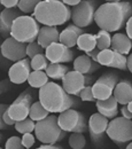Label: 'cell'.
Returning a JSON list of instances; mask_svg holds the SVG:
<instances>
[{
	"mask_svg": "<svg viewBox=\"0 0 132 149\" xmlns=\"http://www.w3.org/2000/svg\"><path fill=\"white\" fill-rule=\"evenodd\" d=\"M131 15L132 3L130 1L105 2L98 7L94 21L101 30L112 33L123 29Z\"/></svg>",
	"mask_w": 132,
	"mask_h": 149,
	"instance_id": "obj_1",
	"label": "cell"
},
{
	"mask_svg": "<svg viewBox=\"0 0 132 149\" xmlns=\"http://www.w3.org/2000/svg\"><path fill=\"white\" fill-rule=\"evenodd\" d=\"M38 97L41 104L52 113L62 112L70 108H78L82 106L79 96L71 95L63 88L62 85L48 81L38 91Z\"/></svg>",
	"mask_w": 132,
	"mask_h": 149,
	"instance_id": "obj_2",
	"label": "cell"
},
{
	"mask_svg": "<svg viewBox=\"0 0 132 149\" xmlns=\"http://www.w3.org/2000/svg\"><path fill=\"white\" fill-rule=\"evenodd\" d=\"M31 15L43 25L59 26L71 19V7L62 0H41Z\"/></svg>",
	"mask_w": 132,
	"mask_h": 149,
	"instance_id": "obj_3",
	"label": "cell"
},
{
	"mask_svg": "<svg viewBox=\"0 0 132 149\" xmlns=\"http://www.w3.org/2000/svg\"><path fill=\"white\" fill-rule=\"evenodd\" d=\"M67 134L68 132L60 127L55 115H48L46 118L36 122L35 135L41 143H59Z\"/></svg>",
	"mask_w": 132,
	"mask_h": 149,
	"instance_id": "obj_4",
	"label": "cell"
},
{
	"mask_svg": "<svg viewBox=\"0 0 132 149\" xmlns=\"http://www.w3.org/2000/svg\"><path fill=\"white\" fill-rule=\"evenodd\" d=\"M40 28V23L32 15H21L13 23L10 36L19 41L29 44L37 40Z\"/></svg>",
	"mask_w": 132,
	"mask_h": 149,
	"instance_id": "obj_5",
	"label": "cell"
},
{
	"mask_svg": "<svg viewBox=\"0 0 132 149\" xmlns=\"http://www.w3.org/2000/svg\"><path fill=\"white\" fill-rule=\"evenodd\" d=\"M107 136L119 148H125L132 141V119L125 117L113 118L107 127Z\"/></svg>",
	"mask_w": 132,
	"mask_h": 149,
	"instance_id": "obj_6",
	"label": "cell"
},
{
	"mask_svg": "<svg viewBox=\"0 0 132 149\" xmlns=\"http://www.w3.org/2000/svg\"><path fill=\"white\" fill-rule=\"evenodd\" d=\"M57 122L62 130L69 133H85L89 131V120L82 112L76 110V108H70L60 112Z\"/></svg>",
	"mask_w": 132,
	"mask_h": 149,
	"instance_id": "obj_7",
	"label": "cell"
},
{
	"mask_svg": "<svg viewBox=\"0 0 132 149\" xmlns=\"http://www.w3.org/2000/svg\"><path fill=\"white\" fill-rule=\"evenodd\" d=\"M99 0H82L71 7V19L80 28H87L94 22L95 12L99 7Z\"/></svg>",
	"mask_w": 132,
	"mask_h": 149,
	"instance_id": "obj_8",
	"label": "cell"
},
{
	"mask_svg": "<svg viewBox=\"0 0 132 149\" xmlns=\"http://www.w3.org/2000/svg\"><path fill=\"white\" fill-rule=\"evenodd\" d=\"M35 96H36V91L34 87L30 86L29 88H27L24 92L20 94L15 99V101H13L12 104H9L8 112L15 122L23 120L29 117L31 106L35 102Z\"/></svg>",
	"mask_w": 132,
	"mask_h": 149,
	"instance_id": "obj_9",
	"label": "cell"
},
{
	"mask_svg": "<svg viewBox=\"0 0 132 149\" xmlns=\"http://www.w3.org/2000/svg\"><path fill=\"white\" fill-rule=\"evenodd\" d=\"M93 83L94 78L92 77V74H84L76 70H70L62 78L61 85L63 86L66 92L75 96H79V93L84 87L93 85Z\"/></svg>",
	"mask_w": 132,
	"mask_h": 149,
	"instance_id": "obj_10",
	"label": "cell"
},
{
	"mask_svg": "<svg viewBox=\"0 0 132 149\" xmlns=\"http://www.w3.org/2000/svg\"><path fill=\"white\" fill-rule=\"evenodd\" d=\"M109 119L98 111L93 113L89 119V133L92 143L96 148H101L105 142V135L107 134V127Z\"/></svg>",
	"mask_w": 132,
	"mask_h": 149,
	"instance_id": "obj_11",
	"label": "cell"
},
{
	"mask_svg": "<svg viewBox=\"0 0 132 149\" xmlns=\"http://www.w3.org/2000/svg\"><path fill=\"white\" fill-rule=\"evenodd\" d=\"M119 81L118 76L113 71H107L100 76L92 85L93 95L96 100H105L112 96L116 84Z\"/></svg>",
	"mask_w": 132,
	"mask_h": 149,
	"instance_id": "obj_12",
	"label": "cell"
},
{
	"mask_svg": "<svg viewBox=\"0 0 132 149\" xmlns=\"http://www.w3.org/2000/svg\"><path fill=\"white\" fill-rule=\"evenodd\" d=\"M27 45L25 42H22L16 40L14 37H8L3 40L1 44V55L2 57L12 61L17 62L20 60H23L27 57Z\"/></svg>",
	"mask_w": 132,
	"mask_h": 149,
	"instance_id": "obj_13",
	"label": "cell"
},
{
	"mask_svg": "<svg viewBox=\"0 0 132 149\" xmlns=\"http://www.w3.org/2000/svg\"><path fill=\"white\" fill-rule=\"evenodd\" d=\"M45 54L51 63H69L74 61L75 56V53L71 48L60 41L51 44L45 49Z\"/></svg>",
	"mask_w": 132,
	"mask_h": 149,
	"instance_id": "obj_14",
	"label": "cell"
},
{
	"mask_svg": "<svg viewBox=\"0 0 132 149\" xmlns=\"http://www.w3.org/2000/svg\"><path fill=\"white\" fill-rule=\"evenodd\" d=\"M31 61L30 58L25 57L23 60H20L17 62H14L8 69V78L12 80L13 84L21 85L24 83H28V78L31 74Z\"/></svg>",
	"mask_w": 132,
	"mask_h": 149,
	"instance_id": "obj_15",
	"label": "cell"
},
{
	"mask_svg": "<svg viewBox=\"0 0 132 149\" xmlns=\"http://www.w3.org/2000/svg\"><path fill=\"white\" fill-rule=\"evenodd\" d=\"M22 15V12L17 7L15 8H5L0 14V33L2 38L10 37L12 26L14 21Z\"/></svg>",
	"mask_w": 132,
	"mask_h": 149,
	"instance_id": "obj_16",
	"label": "cell"
},
{
	"mask_svg": "<svg viewBox=\"0 0 132 149\" xmlns=\"http://www.w3.org/2000/svg\"><path fill=\"white\" fill-rule=\"evenodd\" d=\"M83 33H84V28H80L74 23L68 24V26L60 32V42L68 46L69 48H73L77 45L78 38Z\"/></svg>",
	"mask_w": 132,
	"mask_h": 149,
	"instance_id": "obj_17",
	"label": "cell"
},
{
	"mask_svg": "<svg viewBox=\"0 0 132 149\" xmlns=\"http://www.w3.org/2000/svg\"><path fill=\"white\" fill-rule=\"evenodd\" d=\"M113 95L119 104H128L132 100V81L129 79L119 80L115 88Z\"/></svg>",
	"mask_w": 132,
	"mask_h": 149,
	"instance_id": "obj_18",
	"label": "cell"
},
{
	"mask_svg": "<svg viewBox=\"0 0 132 149\" xmlns=\"http://www.w3.org/2000/svg\"><path fill=\"white\" fill-rule=\"evenodd\" d=\"M101 68V64L95 62L86 54L77 56L74 60V70L84 74H92Z\"/></svg>",
	"mask_w": 132,
	"mask_h": 149,
	"instance_id": "obj_19",
	"label": "cell"
},
{
	"mask_svg": "<svg viewBox=\"0 0 132 149\" xmlns=\"http://www.w3.org/2000/svg\"><path fill=\"white\" fill-rule=\"evenodd\" d=\"M95 106L98 111L106 116L108 119H113L118 115V102L114 95L105 100H96Z\"/></svg>",
	"mask_w": 132,
	"mask_h": 149,
	"instance_id": "obj_20",
	"label": "cell"
},
{
	"mask_svg": "<svg viewBox=\"0 0 132 149\" xmlns=\"http://www.w3.org/2000/svg\"><path fill=\"white\" fill-rule=\"evenodd\" d=\"M37 41L43 46L45 49L53 42L60 41V32L57 26H48V25H43L40 28L39 35H38Z\"/></svg>",
	"mask_w": 132,
	"mask_h": 149,
	"instance_id": "obj_21",
	"label": "cell"
},
{
	"mask_svg": "<svg viewBox=\"0 0 132 149\" xmlns=\"http://www.w3.org/2000/svg\"><path fill=\"white\" fill-rule=\"evenodd\" d=\"M113 51L121 53L123 55H129L132 48V40L126 33L117 32L112 37V47Z\"/></svg>",
	"mask_w": 132,
	"mask_h": 149,
	"instance_id": "obj_22",
	"label": "cell"
},
{
	"mask_svg": "<svg viewBox=\"0 0 132 149\" xmlns=\"http://www.w3.org/2000/svg\"><path fill=\"white\" fill-rule=\"evenodd\" d=\"M76 46L79 51H83L85 53L93 51L94 48H96V37H95V35L84 32L83 35L79 36Z\"/></svg>",
	"mask_w": 132,
	"mask_h": 149,
	"instance_id": "obj_23",
	"label": "cell"
},
{
	"mask_svg": "<svg viewBox=\"0 0 132 149\" xmlns=\"http://www.w3.org/2000/svg\"><path fill=\"white\" fill-rule=\"evenodd\" d=\"M45 71L51 79L62 80V78L66 76V74L68 71H70V68L63 63H50Z\"/></svg>",
	"mask_w": 132,
	"mask_h": 149,
	"instance_id": "obj_24",
	"label": "cell"
},
{
	"mask_svg": "<svg viewBox=\"0 0 132 149\" xmlns=\"http://www.w3.org/2000/svg\"><path fill=\"white\" fill-rule=\"evenodd\" d=\"M48 78H50L48 74L44 70H32L29 78H28V83L31 87L39 90L50 81Z\"/></svg>",
	"mask_w": 132,
	"mask_h": 149,
	"instance_id": "obj_25",
	"label": "cell"
},
{
	"mask_svg": "<svg viewBox=\"0 0 132 149\" xmlns=\"http://www.w3.org/2000/svg\"><path fill=\"white\" fill-rule=\"evenodd\" d=\"M48 115H50V111L41 104V102L40 101H35L31 106L29 117L31 119H34L35 122H39V120L46 118Z\"/></svg>",
	"mask_w": 132,
	"mask_h": 149,
	"instance_id": "obj_26",
	"label": "cell"
},
{
	"mask_svg": "<svg viewBox=\"0 0 132 149\" xmlns=\"http://www.w3.org/2000/svg\"><path fill=\"white\" fill-rule=\"evenodd\" d=\"M96 37V47L102 51V49H107L112 47V35L110 32L106 31V30H101L95 35Z\"/></svg>",
	"mask_w": 132,
	"mask_h": 149,
	"instance_id": "obj_27",
	"label": "cell"
},
{
	"mask_svg": "<svg viewBox=\"0 0 132 149\" xmlns=\"http://www.w3.org/2000/svg\"><path fill=\"white\" fill-rule=\"evenodd\" d=\"M8 108L9 106L8 104H1L0 106V129L1 130H7L8 126H13L15 125V120L10 117L9 112H8Z\"/></svg>",
	"mask_w": 132,
	"mask_h": 149,
	"instance_id": "obj_28",
	"label": "cell"
},
{
	"mask_svg": "<svg viewBox=\"0 0 132 149\" xmlns=\"http://www.w3.org/2000/svg\"><path fill=\"white\" fill-rule=\"evenodd\" d=\"M14 126H15V130L17 131L19 133L24 134V133H29V132H34L35 131L36 122L29 117V118H25L23 120L16 122Z\"/></svg>",
	"mask_w": 132,
	"mask_h": 149,
	"instance_id": "obj_29",
	"label": "cell"
},
{
	"mask_svg": "<svg viewBox=\"0 0 132 149\" xmlns=\"http://www.w3.org/2000/svg\"><path fill=\"white\" fill-rule=\"evenodd\" d=\"M50 63L51 62L47 58L45 53L38 54L34 58H31V68H32V70H44L45 71Z\"/></svg>",
	"mask_w": 132,
	"mask_h": 149,
	"instance_id": "obj_30",
	"label": "cell"
},
{
	"mask_svg": "<svg viewBox=\"0 0 132 149\" xmlns=\"http://www.w3.org/2000/svg\"><path fill=\"white\" fill-rule=\"evenodd\" d=\"M69 146L73 149H83L86 147V139L83 133L74 132L69 136Z\"/></svg>",
	"mask_w": 132,
	"mask_h": 149,
	"instance_id": "obj_31",
	"label": "cell"
},
{
	"mask_svg": "<svg viewBox=\"0 0 132 149\" xmlns=\"http://www.w3.org/2000/svg\"><path fill=\"white\" fill-rule=\"evenodd\" d=\"M109 68L118 69V70H129L128 69V57L114 51V60Z\"/></svg>",
	"mask_w": 132,
	"mask_h": 149,
	"instance_id": "obj_32",
	"label": "cell"
},
{
	"mask_svg": "<svg viewBox=\"0 0 132 149\" xmlns=\"http://www.w3.org/2000/svg\"><path fill=\"white\" fill-rule=\"evenodd\" d=\"M40 1L41 0H20L17 8L24 14H32Z\"/></svg>",
	"mask_w": 132,
	"mask_h": 149,
	"instance_id": "obj_33",
	"label": "cell"
},
{
	"mask_svg": "<svg viewBox=\"0 0 132 149\" xmlns=\"http://www.w3.org/2000/svg\"><path fill=\"white\" fill-rule=\"evenodd\" d=\"M113 60H114V51L112 48L102 49L98 54V63H100L101 65L110 67Z\"/></svg>",
	"mask_w": 132,
	"mask_h": 149,
	"instance_id": "obj_34",
	"label": "cell"
},
{
	"mask_svg": "<svg viewBox=\"0 0 132 149\" xmlns=\"http://www.w3.org/2000/svg\"><path fill=\"white\" fill-rule=\"evenodd\" d=\"M41 53H45V48L43 46H40V44L36 41H32V42H29L27 45V55L29 58H34L38 54H41Z\"/></svg>",
	"mask_w": 132,
	"mask_h": 149,
	"instance_id": "obj_35",
	"label": "cell"
},
{
	"mask_svg": "<svg viewBox=\"0 0 132 149\" xmlns=\"http://www.w3.org/2000/svg\"><path fill=\"white\" fill-rule=\"evenodd\" d=\"M79 97L82 101H87V102H96V99L93 95L92 91V85H89L86 87H84L82 90V92L79 93Z\"/></svg>",
	"mask_w": 132,
	"mask_h": 149,
	"instance_id": "obj_36",
	"label": "cell"
},
{
	"mask_svg": "<svg viewBox=\"0 0 132 149\" xmlns=\"http://www.w3.org/2000/svg\"><path fill=\"white\" fill-rule=\"evenodd\" d=\"M5 148L6 149H22V148H24V146H23V143H22V139H21V138L13 135V136H10V138L6 141Z\"/></svg>",
	"mask_w": 132,
	"mask_h": 149,
	"instance_id": "obj_37",
	"label": "cell"
},
{
	"mask_svg": "<svg viewBox=\"0 0 132 149\" xmlns=\"http://www.w3.org/2000/svg\"><path fill=\"white\" fill-rule=\"evenodd\" d=\"M35 141H36V135H34L32 132L22 134V143L25 149L31 148L35 145Z\"/></svg>",
	"mask_w": 132,
	"mask_h": 149,
	"instance_id": "obj_38",
	"label": "cell"
},
{
	"mask_svg": "<svg viewBox=\"0 0 132 149\" xmlns=\"http://www.w3.org/2000/svg\"><path fill=\"white\" fill-rule=\"evenodd\" d=\"M20 0H0V3L5 8H15L19 6Z\"/></svg>",
	"mask_w": 132,
	"mask_h": 149,
	"instance_id": "obj_39",
	"label": "cell"
},
{
	"mask_svg": "<svg viewBox=\"0 0 132 149\" xmlns=\"http://www.w3.org/2000/svg\"><path fill=\"white\" fill-rule=\"evenodd\" d=\"M12 80L9 79V78H7V79H5V80H2L1 81V93H6L8 90H9V87L12 86Z\"/></svg>",
	"mask_w": 132,
	"mask_h": 149,
	"instance_id": "obj_40",
	"label": "cell"
},
{
	"mask_svg": "<svg viewBox=\"0 0 132 149\" xmlns=\"http://www.w3.org/2000/svg\"><path fill=\"white\" fill-rule=\"evenodd\" d=\"M63 147L59 143H41L38 149H62Z\"/></svg>",
	"mask_w": 132,
	"mask_h": 149,
	"instance_id": "obj_41",
	"label": "cell"
},
{
	"mask_svg": "<svg viewBox=\"0 0 132 149\" xmlns=\"http://www.w3.org/2000/svg\"><path fill=\"white\" fill-rule=\"evenodd\" d=\"M121 113H122L123 117L129 118V119H132V112L129 110L128 104H123V106H122V108H121Z\"/></svg>",
	"mask_w": 132,
	"mask_h": 149,
	"instance_id": "obj_42",
	"label": "cell"
},
{
	"mask_svg": "<svg viewBox=\"0 0 132 149\" xmlns=\"http://www.w3.org/2000/svg\"><path fill=\"white\" fill-rule=\"evenodd\" d=\"M125 30H126V35H128V37L132 40V15L129 17V19L126 21V24H125Z\"/></svg>",
	"mask_w": 132,
	"mask_h": 149,
	"instance_id": "obj_43",
	"label": "cell"
},
{
	"mask_svg": "<svg viewBox=\"0 0 132 149\" xmlns=\"http://www.w3.org/2000/svg\"><path fill=\"white\" fill-rule=\"evenodd\" d=\"M99 52H100V49L96 47V48H94L93 51H91V52H87V53H85V54L90 56L92 60H94L95 62H98V54H99Z\"/></svg>",
	"mask_w": 132,
	"mask_h": 149,
	"instance_id": "obj_44",
	"label": "cell"
},
{
	"mask_svg": "<svg viewBox=\"0 0 132 149\" xmlns=\"http://www.w3.org/2000/svg\"><path fill=\"white\" fill-rule=\"evenodd\" d=\"M66 5H68V6H70V7H74L76 5H78L82 0H62Z\"/></svg>",
	"mask_w": 132,
	"mask_h": 149,
	"instance_id": "obj_45",
	"label": "cell"
},
{
	"mask_svg": "<svg viewBox=\"0 0 132 149\" xmlns=\"http://www.w3.org/2000/svg\"><path fill=\"white\" fill-rule=\"evenodd\" d=\"M128 69H129V71L132 74V54L128 56Z\"/></svg>",
	"mask_w": 132,
	"mask_h": 149,
	"instance_id": "obj_46",
	"label": "cell"
},
{
	"mask_svg": "<svg viewBox=\"0 0 132 149\" xmlns=\"http://www.w3.org/2000/svg\"><path fill=\"white\" fill-rule=\"evenodd\" d=\"M128 108H129V110L132 112V100L129 102V103H128Z\"/></svg>",
	"mask_w": 132,
	"mask_h": 149,
	"instance_id": "obj_47",
	"label": "cell"
},
{
	"mask_svg": "<svg viewBox=\"0 0 132 149\" xmlns=\"http://www.w3.org/2000/svg\"><path fill=\"white\" fill-rule=\"evenodd\" d=\"M126 149H132V141H130L128 145H126V147H125Z\"/></svg>",
	"mask_w": 132,
	"mask_h": 149,
	"instance_id": "obj_48",
	"label": "cell"
},
{
	"mask_svg": "<svg viewBox=\"0 0 132 149\" xmlns=\"http://www.w3.org/2000/svg\"><path fill=\"white\" fill-rule=\"evenodd\" d=\"M122 0H106V2H119Z\"/></svg>",
	"mask_w": 132,
	"mask_h": 149,
	"instance_id": "obj_49",
	"label": "cell"
}]
</instances>
